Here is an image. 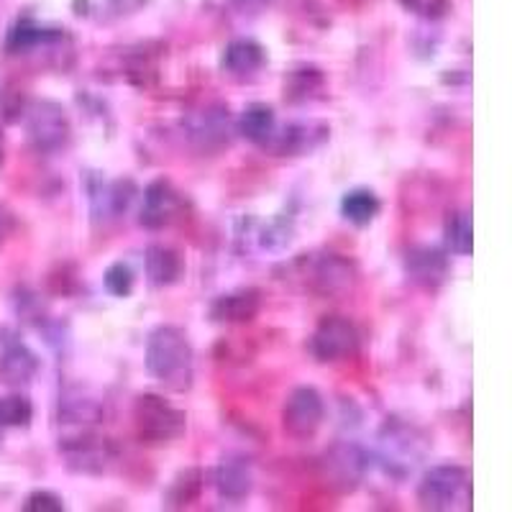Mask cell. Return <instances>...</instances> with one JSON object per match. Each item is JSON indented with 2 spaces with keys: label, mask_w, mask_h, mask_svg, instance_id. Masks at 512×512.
Instances as JSON below:
<instances>
[{
  "label": "cell",
  "mask_w": 512,
  "mask_h": 512,
  "mask_svg": "<svg viewBox=\"0 0 512 512\" xmlns=\"http://www.w3.org/2000/svg\"><path fill=\"white\" fill-rule=\"evenodd\" d=\"M3 162H6V136L0 131V167H3Z\"/></svg>",
  "instance_id": "obj_36"
},
{
  "label": "cell",
  "mask_w": 512,
  "mask_h": 512,
  "mask_svg": "<svg viewBox=\"0 0 512 512\" xmlns=\"http://www.w3.org/2000/svg\"><path fill=\"white\" fill-rule=\"evenodd\" d=\"M103 420V408L93 397L67 395L59 402V423L70 425L72 433L93 431V425Z\"/></svg>",
  "instance_id": "obj_24"
},
{
  "label": "cell",
  "mask_w": 512,
  "mask_h": 512,
  "mask_svg": "<svg viewBox=\"0 0 512 512\" xmlns=\"http://www.w3.org/2000/svg\"><path fill=\"white\" fill-rule=\"evenodd\" d=\"M428 454V438L420 428L405 423V420H387L377 436V451L374 461L382 466L387 477L405 479L415 472V466Z\"/></svg>",
  "instance_id": "obj_2"
},
{
  "label": "cell",
  "mask_w": 512,
  "mask_h": 512,
  "mask_svg": "<svg viewBox=\"0 0 512 512\" xmlns=\"http://www.w3.org/2000/svg\"><path fill=\"white\" fill-rule=\"evenodd\" d=\"M372 466V454L354 441H338L323 454V474L338 492H354Z\"/></svg>",
  "instance_id": "obj_9"
},
{
  "label": "cell",
  "mask_w": 512,
  "mask_h": 512,
  "mask_svg": "<svg viewBox=\"0 0 512 512\" xmlns=\"http://www.w3.org/2000/svg\"><path fill=\"white\" fill-rule=\"evenodd\" d=\"M262 310V292L254 287H241V290L218 295L210 303L208 315L213 323H226V326H239V323H251Z\"/></svg>",
  "instance_id": "obj_16"
},
{
  "label": "cell",
  "mask_w": 512,
  "mask_h": 512,
  "mask_svg": "<svg viewBox=\"0 0 512 512\" xmlns=\"http://www.w3.org/2000/svg\"><path fill=\"white\" fill-rule=\"evenodd\" d=\"M405 274L413 285L423 287V290H438L451 274L448 254L438 246H410L405 251Z\"/></svg>",
  "instance_id": "obj_15"
},
{
  "label": "cell",
  "mask_w": 512,
  "mask_h": 512,
  "mask_svg": "<svg viewBox=\"0 0 512 512\" xmlns=\"http://www.w3.org/2000/svg\"><path fill=\"white\" fill-rule=\"evenodd\" d=\"M185 136L190 144L205 154H216L231 144L233 136V121L228 116V108L221 103L203 105L200 111H192L190 116L182 121Z\"/></svg>",
  "instance_id": "obj_6"
},
{
  "label": "cell",
  "mask_w": 512,
  "mask_h": 512,
  "mask_svg": "<svg viewBox=\"0 0 512 512\" xmlns=\"http://www.w3.org/2000/svg\"><path fill=\"white\" fill-rule=\"evenodd\" d=\"M418 505L431 512H464L472 507V477L459 464L431 466L418 482Z\"/></svg>",
  "instance_id": "obj_3"
},
{
  "label": "cell",
  "mask_w": 512,
  "mask_h": 512,
  "mask_svg": "<svg viewBox=\"0 0 512 512\" xmlns=\"http://www.w3.org/2000/svg\"><path fill=\"white\" fill-rule=\"evenodd\" d=\"M136 436L146 446H169L187 431V415L162 395L144 392L134 402Z\"/></svg>",
  "instance_id": "obj_4"
},
{
  "label": "cell",
  "mask_w": 512,
  "mask_h": 512,
  "mask_svg": "<svg viewBox=\"0 0 512 512\" xmlns=\"http://www.w3.org/2000/svg\"><path fill=\"white\" fill-rule=\"evenodd\" d=\"M233 128H236V134L241 136V139L251 141V144L256 146H267V141L272 139L274 128H277V113H274L272 105L267 103H249L241 111L239 121L233 123Z\"/></svg>",
  "instance_id": "obj_21"
},
{
  "label": "cell",
  "mask_w": 512,
  "mask_h": 512,
  "mask_svg": "<svg viewBox=\"0 0 512 512\" xmlns=\"http://www.w3.org/2000/svg\"><path fill=\"white\" fill-rule=\"evenodd\" d=\"M26 134L39 154H59L72 139V123L57 100H34L26 108Z\"/></svg>",
  "instance_id": "obj_5"
},
{
  "label": "cell",
  "mask_w": 512,
  "mask_h": 512,
  "mask_svg": "<svg viewBox=\"0 0 512 512\" xmlns=\"http://www.w3.org/2000/svg\"><path fill=\"white\" fill-rule=\"evenodd\" d=\"M141 190L134 180H128V177H121V180L111 182V218H121L123 213H128V208L134 205V200L139 198Z\"/></svg>",
  "instance_id": "obj_31"
},
{
  "label": "cell",
  "mask_w": 512,
  "mask_h": 512,
  "mask_svg": "<svg viewBox=\"0 0 512 512\" xmlns=\"http://www.w3.org/2000/svg\"><path fill=\"white\" fill-rule=\"evenodd\" d=\"M34 420V405L24 395L0 397V441L6 428H29Z\"/></svg>",
  "instance_id": "obj_28"
},
{
  "label": "cell",
  "mask_w": 512,
  "mask_h": 512,
  "mask_svg": "<svg viewBox=\"0 0 512 512\" xmlns=\"http://www.w3.org/2000/svg\"><path fill=\"white\" fill-rule=\"evenodd\" d=\"M443 241L446 249L456 256H469L474 249V228L472 216L466 210H454L448 213L446 223H443Z\"/></svg>",
  "instance_id": "obj_26"
},
{
  "label": "cell",
  "mask_w": 512,
  "mask_h": 512,
  "mask_svg": "<svg viewBox=\"0 0 512 512\" xmlns=\"http://www.w3.org/2000/svg\"><path fill=\"white\" fill-rule=\"evenodd\" d=\"M326 420V402L315 387L300 384L287 395L282 405V428L295 441H308L320 431Z\"/></svg>",
  "instance_id": "obj_7"
},
{
  "label": "cell",
  "mask_w": 512,
  "mask_h": 512,
  "mask_svg": "<svg viewBox=\"0 0 512 512\" xmlns=\"http://www.w3.org/2000/svg\"><path fill=\"white\" fill-rule=\"evenodd\" d=\"M24 512H64V500L49 489H36L26 497Z\"/></svg>",
  "instance_id": "obj_33"
},
{
  "label": "cell",
  "mask_w": 512,
  "mask_h": 512,
  "mask_svg": "<svg viewBox=\"0 0 512 512\" xmlns=\"http://www.w3.org/2000/svg\"><path fill=\"white\" fill-rule=\"evenodd\" d=\"M187 200L167 177H157L141 192L139 223L149 231H162L185 216Z\"/></svg>",
  "instance_id": "obj_10"
},
{
  "label": "cell",
  "mask_w": 512,
  "mask_h": 512,
  "mask_svg": "<svg viewBox=\"0 0 512 512\" xmlns=\"http://www.w3.org/2000/svg\"><path fill=\"white\" fill-rule=\"evenodd\" d=\"M59 454L77 474H103L108 461L113 459L111 443L95 436L93 431H77L59 438Z\"/></svg>",
  "instance_id": "obj_13"
},
{
  "label": "cell",
  "mask_w": 512,
  "mask_h": 512,
  "mask_svg": "<svg viewBox=\"0 0 512 512\" xmlns=\"http://www.w3.org/2000/svg\"><path fill=\"white\" fill-rule=\"evenodd\" d=\"M103 285L105 290H108V295L128 297L131 292H134V285H136L134 269L128 267L126 262H113L111 267L105 269Z\"/></svg>",
  "instance_id": "obj_29"
},
{
  "label": "cell",
  "mask_w": 512,
  "mask_h": 512,
  "mask_svg": "<svg viewBox=\"0 0 512 512\" xmlns=\"http://www.w3.org/2000/svg\"><path fill=\"white\" fill-rule=\"evenodd\" d=\"M41 361L29 346L11 331H0V382L8 387H24L39 374Z\"/></svg>",
  "instance_id": "obj_14"
},
{
  "label": "cell",
  "mask_w": 512,
  "mask_h": 512,
  "mask_svg": "<svg viewBox=\"0 0 512 512\" xmlns=\"http://www.w3.org/2000/svg\"><path fill=\"white\" fill-rule=\"evenodd\" d=\"M82 190H85V198H88V208H90V218H93V223L111 221V200H108V195H111V182L105 180L103 172H98V169L85 172Z\"/></svg>",
  "instance_id": "obj_27"
},
{
  "label": "cell",
  "mask_w": 512,
  "mask_h": 512,
  "mask_svg": "<svg viewBox=\"0 0 512 512\" xmlns=\"http://www.w3.org/2000/svg\"><path fill=\"white\" fill-rule=\"evenodd\" d=\"M305 277H308L310 290L318 292V295L344 297L354 292L356 282H359V269L344 254H331L328 251V254L315 256Z\"/></svg>",
  "instance_id": "obj_11"
},
{
  "label": "cell",
  "mask_w": 512,
  "mask_h": 512,
  "mask_svg": "<svg viewBox=\"0 0 512 512\" xmlns=\"http://www.w3.org/2000/svg\"><path fill=\"white\" fill-rule=\"evenodd\" d=\"M272 0H231V6L239 13H262Z\"/></svg>",
  "instance_id": "obj_34"
},
{
  "label": "cell",
  "mask_w": 512,
  "mask_h": 512,
  "mask_svg": "<svg viewBox=\"0 0 512 512\" xmlns=\"http://www.w3.org/2000/svg\"><path fill=\"white\" fill-rule=\"evenodd\" d=\"M64 39V31L44 29L34 18H18L6 36L8 54H31L36 49H52Z\"/></svg>",
  "instance_id": "obj_19"
},
{
  "label": "cell",
  "mask_w": 512,
  "mask_h": 512,
  "mask_svg": "<svg viewBox=\"0 0 512 512\" xmlns=\"http://www.w3.org/2000/svg\"><path fill=\"white\" fill-rule=\"evenodd\" d=\"M11 233H13V216L8 213V210L0 208V246L6 244Z\"/></svg>",
  "instance_id": "obj_35"
},
{
  "label": "cell",
  "mask_w": 512,
  "mask_h": 512,
  "mask_svg": "<svg viewBox=\"0 0 512 512\" xmlns=\"http://www.w3.org/2000/svg\"><path fill=\"white\" fill-rule=\"evenodd\" d=\"M213 487L223 502H244L254 489V474L249 461L241 456H226L213 472Z\"/></svg>",
  "instance_id": "obj_18"
},
{
  "label": "cell",
  "mask_w": 512,
  "mask_h": 512,
  "mask_svg": "<svg viewBox=\"0 0 512 512\" xmlns=\"http://www.w3.org/2000/svg\"><path fill=\"white\" fill-rule=\"evenodd\" d=\"M400 6L423 21H438V18L448 16L451 0H400Z\"/></svg>",
  "instance_id": "obj_32"
},
{
  "label": "cell",
  "mask_w": 512,
  "mask_h": 512,
  "mask_svg": "<svg viewBox=\"0 0 512 512\" xmlns=\"http://www.w3.org/2000/svg\"><path fill=\"white\" fill-rule=\"evenodd\" d=\"M382 213V200L369 187H354L341 198V216L356 228H367Z\"/></svg>",
  "instance_id": "obj_23"
},
{
  "label": "cell",
  "mask_w": 512,
  "mask_h": 512,
  "mask_svg": "<svg viewBox=\"0 0 512 512\" xmlns=\"http://www.w3.org/2000/svg\"><path fill=\"white\" fill-rule=\"evenodd\" d=\"M146 372L162 387L172 392H185L195 377V351L190 338L177 326H157L149 333L144 354Z\"/></svg>",
  "instance_id": "obj_1"
},
{
  "label": "cell",
  "mask_w": 512,
  "mask_h": 512,
  "mask_svg": "<svg viewBox=\"0 0 512 512\" xmlns=\"http://www.w3.org/2000/svg\"><path fill=\"white\" fill-rule=\"evenodd\" d=\"M292 231H295L292 218H274V221H269L267 226L259 231V246L267 251H282L292 241Z\"/></svg>",
  "instance_id": "obj_30"
},
{
  "label": "cell",
  "mask_w": 512,
  "mask_h": 512,
  "mask_svg": "<svg viewBox=\"0 0 512 512\" xmlns=\"http://www.w3.org/2000/svg\"><path fill=\"white\" fill-rule=\"evenodd\" d=\"M203 487H205L203 469H198V466L182 469V472L169 482L167 492H164V507H169V510L190 507L192 502H198V497L203 495Z\"/></svg>",
  "instance_id": "obj_25"
},
{
  "label": "cell",
  "mask_w": 512,
  "mask_h": 512,
  "mask_svg": "<svg viewBox=\"0 0 512 512\" xmlns=\"http://www.w3.org/2000/svg\"><path fill=\"white\" fill-rule=\"evenodd\" d=\"M267 64V49L256 39H233L221 52L223 75L233 80H251L264 70Z\"/></svg>",
  "instance_id": "obj_17"
},
{
  "label": "cell",
  "mask_w": 512,
  "mask_h": 512,
  "mask_svg": "<svg viewBox=\"0 0 512 512\" xmlns=\"http://www.w3.org/2000/svg\"><path fill=\"white\" fill-rule=\"evenodd\" d=\"M328 139H331V126L320 121H290L285 126L277 123L264 149L274 157H305L320 149Z\"/></svg>",
  "instance_id": "obj_12"
},
{
  "label": "cell",
  "mask_w": 512,
  "mask_h": 512,
  "mask_svg": "<svg viewBox=\"0 0 512 512\" xmlns=\"http://www.w3.org/2000/svg\"><path fill=\"white\" fill-rule=\"evenodd\" d=\"M359 346V331L344 315H326L310 336V354L323 364L351 359V356L359 354Z\"/></svg>",
  "instance_id": "obj_8"
},
{
  "label": "cell",
  "mask_w": 512,
  "mask_h": 512,
  "mask_svg": "<svg viewBox=\"0 0 512 512\" xmlns=\"http://www.w3.org/2000/svg\"><path fill=\"white\" fill-rule=\"evenodd\" d=\"M144 269L154 287H172L182 280L185 262H182L180 251L172 246L152 244L144 254Z\"/></svg>",
  "instance_id": "obj_20"
},
{
  "label": "cell",
  "mask_w": 512,
  "mask_h": 512,
  "mask_svg": "<svg viewBox=\"0 0 512 512\" xmlns=\"http://www.w3.org/2000/svg\"><path fill=\"white\" fill-rule=\"evenodd\" d=\"M326 93V75L323 70L313 67V64H303L287 72L285 77V100L292 105L310 103V100L323 98Z\"/></svg>",
  "instance_id": "obj_22"
}]
</instances>
